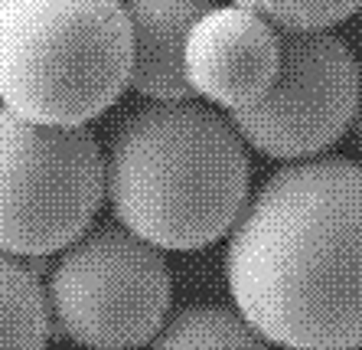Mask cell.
<instances>
[{
	"mask_svg": "<svg viewBox=\"0 0 362 350\" xmlns=\"http://www.w3.org/2000/svg\"><path fill=\"white\" fill-rule=\"evenodd\" d=\"M235 311L287 350L362 347V164H287L228 232Z\"/></svg>",
	"mask_w": 362,
	"mask_h": 350,
	"instance_id": "6da1fadb",
	"label": "cell"
},
{
	"mask_svg": "<svg viewBox=\"0 0 362 350\" xmlns=\"http://www.w3.org/2000/svg\"><path fill=\"white\" fill-rule=\"evenodd\" d=\"M252 187L245 137L193 98L151 102L118 125L105 193L124 230L157 249L193 252L232 232Z\"/></svg>",
	"mask_w": 362,
	"mask_h": 350,
	"instance_id": "7a4b0ae2",
	"label": "cell"
},
{
	"mask_svg": "<svg viewBox=\"0 0 362 350\" xmlns=\"http://www.w3.org/2000/svg\"><path fill=\"white\" fill-rule=\"evenodd\" d=\"M121 0H0V102L40 125H88L131 86Z\"/></svg>",
	"mask_w": 362,
	"mask_h": 350,
	"instance_id": "3957f363",
	"label": "cell"
},
{
	"mask_svg": "<svg viewBox=\"0 0 362 350\" xmlns=\"http://www.w3.org/2000/svg\"><path fill=\"white\" fill-rule=\"evenodd\" d=\"M105 154L85 125H40L0 105V252L40 259L92 230Z\"/></svg>",
	"mask_w": 362,
	"mask_h": 350,
	"instance_id": "277c9868",
	"label": "cell"
},
{
	"mask_svg": "<svg viewBox=\"0 0 362 350\" xmlns=\"http://www.w3.org/2000/svg\"><path fill=\"white\" fill-rule=\"evenodd\" d=\"M173 298L167 259L147 239L105 222L62 249L46 285L49 321L85 350H137L163 327Z\"/></svg>",
	"mask_w": 362,
	"mask_h": 350,
	"instance_id": "5b68a950",
	"label": "cell"
},
{
	"mask_svg": "<svg viewBox=\"0 0 362 350\" xmlns=\"http://www.w3.org/2000/svg\"><path fill=\"white\" fill-rule=\"evenodd\" d=\"M362 72L333 30H281L278 76L258 102L228 111L235 131L268 157L307 161L356 121Z\"/></svg>",
	"mask_w": 362,
	"mask_h": 350,
	"instance_id": "8992f818",
	"label": "cell"
},
{
	"mask_svg": "<svg viewBox=\"0 0 362 350\" xmlns=\"http://www.w3.org/2000/svg\"><path fill=\"white\" fill-rule=\"evenodd\" d=\"M183 62L193 95L226 111L245 108L278 76L281 30L242 4L212 7L196 20Z\"/></svg>",
	"mask_w": 362,
	"mask_h": 350,
	"instance_id": "52a82bcc",
	"label": "cell"
},
{
	"mask_svg": "<svg viewBox=\"0 0 362 350\" xmlns=\"http://www.w3.org/2000/svg\"><path fill=\"white\" fill-rule=\"evenodd\" d=\"M216 0H127L131 20V86L151 102L193 98L186 79V40Z\"/></svg>",
	"mask_w": 362,
	"mask_h": 350,
	"instance_id": "ba28073f",
	"label": "cell"
},
{
	"mask_svg": "<svg viewBox=\"0 0 362 350\" xmlns=\"http://www.w3.org/2000/svg\"><path fill=\"white\" fill-rule=\"evenodd\" d=\"M49 324L40 272L20 256L0 252V350H46Z\"/></svg>",
	"mask_w": 362,
	"mask_h": 350,
	"instance_id": "9c48e42d",
	"label": "cell"
},
{
	"mask_svg": "<svg viewBox=\"0 0 362 350\" xmlns=\"http://www.w3.org/2000/svg\"><path fill=\"white\" fill-rule=\"evenodd\" d=\"M147 350H268V341L232 307L189 305L163 321Z\"/></svg>",
	"mask_w": 362,
	"mask_h": 350,
	"instance_id": "30bf717a",
	"label": "cell"
},
{
	"mask_svg": "<svg viewBox=\"0 0 362 350\" xmlns=\"http://www.w3.org/2000/svg\"><path fill=\"white\" fill-rule=\"evenodd\" d=\"M262 13L278 30H333L362 10V0H232Z\"/></svg>",
	"mask_w": 362,
	"mask_h": 350,
	"instance_id": "8fae6325",
	"label": "cell"
},
{
	"mask_svg": "<svg viewBox=\"0 0 362 350\" xmlns=\"http://www.w3.org/2000/svg\"><path fill=\"white\" fill-rule=\"evenodd\" d=\"M356 128H359V145H362V95H359V111H356Z\"/></svg>",
	"mask_w": 362,
	"mask_h": 350,
	"instance_id": "7c38bea8",
	"label": "cell"
}]
</instances>
